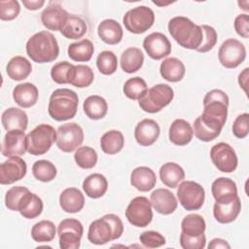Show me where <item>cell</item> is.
Returning <instances> with one entry per match:
<instances>
[{
  "instance_id": "cell-1",
  "label": "cell",
  "mask_w": 249,
  "mask_h": 249,
  "mask_svg": "<svg viewBox=\"0 0 249 249\" xmlns=\"http://www.w3.org/2000/svg\"><path fill=\"white\" fill-rule=\"evenodd\" d=\"M203 106L200 121L212 130L221 133L228 117L229 96L221 89H212L205 94Z\"/></svg>"
},
{
  "instance_id": "cell-2",
  "label": "cell",
  "mask_w": 249,
  "mask_h": 249,
  "mask_svg": "<svg viewBox=\"0 0 249 249\" xmlns=\"http://www.w3.org/2000/svg\"><path fill=\"white\" fill-rule=\"evenodd\" d=\"M168 31L171 37L183 48L196 50L203 39L200 25L196 24L186 17H175L168 21Z\"/></svg>"
},
{
  "instance_id": "cell-3",
  "label": "cell",
  "mask_w": 249,
  "mask_h": 249,
  "mask_svg": "<svg viewBox=\"0 0 249 249\" xmlns=\"http://www.w3.org/2000/svg\"><path fill=\"white\" fill-rule=\"evenodd\" d=\"M26 53L34 62H52L58 56V43L50 31H40L28 39Z\"/></svg>"
},
{
  "instance_id": "cell-4",
  "label": "cell",
  "mask_w": 249,
  "mask_h": 249,
  "mask_svg": "<svg viewBox=\"0 0 249 249\" xmlns=\"http://www.w3.org/2000/svg\"><path fill=\"white\" fill-rule=\"evenodd\" d=\"M124 232V224L116 214H106L90 223L88 231V239L96 245H103L116 240Z\"/></svg>"
},
{
  "instance_id": "cell-5",
  "label": "cell",
  "mask_w": 249,
  "mask_h": 249,
  "mask_svg": "<svg viewBox=\"0 0 249 249\" xmlns=\"http://www.w3.org/2000/svg\"><path fill=\"white\" fill-rule=\"evenodd\" d=\"M78 94L70 89H57L50 96L48 112L52 119L62 122L75 117L78 109Z\"/></svg>"
},
{
  "instance_id": "cell-6",
  "label": "cell",
  "mask_w": 249,
  "mask_h": 249,
  "mask_svg": "<svg viewBox=\"0 0 249 249\" xmlns=\"http://www.w3.org/2000/svg\"><path fill=\"white\" fill-rule=\"evenodd\" d=\"M174 97L172 88L166 84H158L148 89L138 99L140 108L147 113H158L167 106Z\"/></svg>"
},
{
  "instance_id": "cell-7",
  "label": "cell",
  "mask_w": 249,
  "mask_h": 249,
  "mask_svg": "<svg viewBox=\"0 0 249 249\" xmlns=\"http://www.w3.org/2000/svg\"><path fill=\"white\" fill-rule=\"evenodd\" d=\"M56 141L55 129L47 124H41L26 135V150L33 156L46 154Z\"/></svg>"
},
{
  "instance_id": "cell-8",
  "label": "cell",
  "mask_w": 249,
  "mask_h": 249,
  "mask_svg": "<svg viewBox=\"0 0 249 249\" xmlns=\"http://www.w3.org/2000/svg\"><path fill=\"white\" fill-rule=\"evenodd\" d=\"M155 22V14L147 6H137L128 10L124 18V27L131 33L141 34L149 30Z\"/></svg>"
},
{
  "instance_id": "cell-9",
  "label": "cell",
  "mask_w": 249,
  "mask_h": 249,
  "mask_svg": "<svg viewBox=\"0 0 249 249\" xmlns=\"http://www.w3.org/2000/svg\"><path fill=\"white\" fill-rule=\"evenodd\" d=\"M177 197L186 210H198L204 203L205 191L195 181H183L177 189Z\"/></svg>"
},
{
  "instance_id": "cell-10",
  "label": "cell",
  "mask_w": 249,
  "mask_h": 249,
  "mask_svg": "<svg viewBox=\"0 0 249 249\" xmlns=\"http://www.w3.org/2000/svg\"><path fill=\"white\" fill-rule=\"evenodd\" d=\"M84 233L82 223L73 218L62 220L57 226L59 247L61 249H78Z\"/></svg>"
},
{
  "instance_id": "cell-11",
  "label": "cell",
  "mask_w": 249,
  "mask_h": 249,
  "mask_svg": "<svg viewBox=\"0 0 249 249\" xmlns=\"http://www.w3.org/2000/svg\"><path fill=\"white\" fill-rule=\"evenodd\" d=\"M84 141V131L76 123H67L60 125L56 131V146L65 153L77 150Z\"/></svg>"
},
{
  "instance_id": "cell-12",
  "label": "cell",
  "mask_w": 249,
  "mask_h": 249,
  "mask_svg": "<svg viewBox=\"0 0 249 249\" xmlns=\"http://www.w3.org/2000/svg\"><path fill=\"white\" fill-rule=\"evenodd\" d=\"M125 217L134 227H147L153 219L151 201L146 196L134 197L126 207Z\"/></svg>"
},
{
  "instance_id": "cell-13",
  "label": "cell",
  "mask_w": 249,
  "mask_h": 249,
  "mask_svg": "<svg viewBox=\"0 0 249 249\" xmlns=\"http://www.w3.org/2000/svg\"><path fill=\"white\" fill-rule=\"evenodd\" d=\"M218 57L220 63L229 69L236 68L246 58V49L244 45L233 38H229L221 45Z\"/></svg>"
},
{
  "instance_id": "cell-14",
  "label": "cell",
  "mask_w": 249,
  "mask_h": 249,
  "mask_svg": "<svg viewBox=\"0 0 249 249\" xmlns=\"http://www.w3.org/2000/svg\"><path fill=\"white\" fill-rule=\"evenodd\" d=\"M210 158L218 170L231 173L237 167V157L233 148L225 142L215 144L210 150Z\"/></svg>"
},
{
  "instance_id": "cell-15",
  "label": "cell",
  "mask_w": 249,
  "mask_h": 249,
  "mask_svg": "<svg viewBox=\"0 0 249 249\" xmlns=\"http://www.w3.org/2000/svg\"><path fill=\"white\" fill-rule=\"evenodd\" d=\"M241 211V202L237 195L218 200L213 206V215L217 222L229 224L233 222Z\"/></svg>"
},
{
  "instance_id": "cell-16",
  "label": "cell",
  "mask_w": 249,
  "mask_h": 249,
  "mask_svg": "<svg viewBox=\"0 0 249 249\" xmlns=\"http://www.w3.org/2000/svg\"><path fill=\"white\" fill-rule=\"evenodd\" d=\"M27 171L26 162L20 157H10L0 165V183L10 185L22 179Z\"/></svg>"
},
{
  "instance_id": "cell-17",
  "label": "cell",
  "mask_w": 249,
  "mask_h": 249,
  "mask_svg": "<svg viewBox=\"0 0 249 249\" xmlns=\"http://www.w3.org/2000/svg\"><path fill=\"white\" fill-rule=\"evenodd\" d=\"M143 48L148 55L155 60L166 57L171 53L169 40L160 32H153L146 36L143 41Z\"/></svg>"
},
{
  "instance_id": "cell-18",
  "label": "cell",
  "mask_w": 249,
  "mask_h": 249,
  "mask_svg": "<svg viewBox=\"0 0 249 249\" xmlns=\"http://www.w3.org/2000/svg\"><path fill=\"white\" fill-rule=\"evenodd\" d=\"M26 150V135L21 130H10L2 141L1 153L4 157H18L23 155Z\"/></svg>"
},
{
  "instance_id": "cell-19",
  "label": "cell",
  "mask_w": 249,
  "mask_h": 249,
  "mask_svg": "<svg viewBox=\"0 0 249 249\" xmlns=\"http://www.w3.org/2000/svg\"><path fill=\"white\" fill-rule=\"evenodd\" d=\"M150 201L154 209L162 215H169L173 213L178 205L174 194L163 188L153 191L150 196Z\"/></svg>"
},
{
  "instance_id": "cell-20",
  "label": "cell",
  "mask_w": 249,
  "mask_h": 249,
  "mask_svg": "<svg viewBox=\"0 0 249 249\" xmlns=\"http://www.w3.org/2000/svg\"><path fill=\"white\" fill-rule=\"evenodd\" d=\"M160 133V128L156 121L152 119H144L136 124L134 138L139 145L148 147L157 141Z\"/></svg>"
},
{
  "instance_id": "cell-21",
  "label": "cell",
  "mask_w": 249,
  "mask_h": 249,
  "mask_svg": "<svg viewBox=\"0 0 249 249\" xmlns=\"http://www.w3.org/2000/svg\"><path fill=\"white\" fill-rule=\"evenodd\" d=\"M68 15L67 11H65L59 4L53 3L42 12L41 20L47 29L60 31Z\"/></svg>"
},
{
  "instance_id": "cell-22",
  "label": "cell",
  "mask_w": 249,
  "mask_h": 249,
  "mask_svg": "<svg viewBox=\"0 0 249 249\" xmlns=\"http://www.w3.org/2000/svg\"><path fill=\"white\" fill-rule=\"evenodd\" d=\"M194 136V130L189 122L183 119L175 120L169 126L168 137L171 143L177 146L189 144Z\"/></svg>"
},
{
  "instance_id": "cell-23",
  "label": "cell",
  "mask_w": 249,
  "mask_h": 249,
  "mask_svg": "<svg viewBox=\"0 0 249 249\" xmlns=\"http://www.w3.org/2000/svg\"><path fill=\"white\" fill-rule=\"evenodd\" d=\"M3 127L7 130H21L25 131L28 124L27 114L18 108L10 107L6 109L1 117Z\"/></svg>"
},
{
  "instance_id": "cell-24",
  "label": "cell",
  "mask_w": 249,
  "mask_h": 249,
  "mask_svg": "<svg viewBox=\"0 0 249 249\" xmlns=\"http://www.w3.org/2000/svg\"><path fill=\"white\" fill-rule=\"evenodd\" d=\"M156 173L147 166H138L130 174V184L140 192L151 191L156 186Z\"/></svg>"
},
{
  "instance_id": "cell-25",
  "label": "cell",
  "mask_w": 249,
  "mask_h": 249,
  "mask_svg": "<svg viewBox=\"0 0 249 249\" xmlns=\"http://www.w3.org/2000/svg\"><path fill=\"white\" fill-rule=\"evenodd\" d=\"M38 89L31 83L19 84L13 89V98L15 102L22 108L34 106L38 100Z\"/></svg>"
},
{
  "instance_id": "cell-26",
  "label": "cell",
  "mask_w": 249,
  "mask_h": 249,
  "mask_svg": "<svg viewBox=\"0 0 249 249\" xmlns=\"http://www.w3.org/2000/svg\"><path fill=\"white\" fill-rule=\"evenodd\" d=\"M59 205L67 213H77L85 205L84 195L77 188H67L59 196Z\"/></svg>"
},
{
  "instance_id": "cell-27",
  "label": "cell",
  "mask_w": 249,
  "mask_h": 249,
  "mask_svg": "<svg viewBox=\"0 0 249 249\" xmlns=\"http://www.w3.org/2000/svg\"><path fill=\"white\" fill-rule=\"evenodd\" d=\"M97 34L104 43L117 45L123 39V28L117 20L107 18L99 23L97 27Z\"/></svg>"
},
{
  "instance_id": "cell-28",
  "label": "cell",
  "mask_w": 249,
  "mask_h": 249,
  "mask_svg": "<svg viewBox=\"0 0 249 249\" xmlns=\"http://www.w3.org/2000/svg\"><path fill=\"white\" fill-rule=\"evenodd\" d=\"M160 73L167 82L176 83L184 78L186 68L180 59L176 57H167L161 62L160 66Z\"/></svg>"
},
{
  "instance_id": "cell-29",
  "label": "cell",
  "mask_w": 249,
  "mask_h": 249,
  "mask_svg": "<svg viewBox=\"0 0 249 249\" xmlns=\"http://www.w3.org/2000/svg\"><path fill=\"white\" fill-rule=\"evenodd\" d=\"M160 178L166 187L174 189L185 179V171L178 163L169 161L160 166Z\"/></svg>"
},
{
  "instance_id": "cell-30",
  "label": "cell",
  "mask_w": 249,
  "mask_h": 249,
  "mask_svg": "<svg viewBox=\"0 0 249 249\" xmlns=\"http://www.w3.org/2000/svg\"><path fill=\"white\" fill-rule=\"evenodd\" d=\"M108 189V181L100 173L89 175L83 182V190L90 198H99L105 195Z\"/></svg>"
},
{
  "instance_id": "cell-31",
  "label": "cell",
  "mask_w": 249,
  "mask_h": 249,
  "mask_svg": "<svg viewBox=\"0 0 249 249\" xmlns=\"http://www.w3.org/2000/svg\"><path fill=\"white\" fill-rule=\"evenodd\" d=\"M9 78L14 81H22L32 72V65L27 58L21 55L14 56L10 59L6 67Z\"/></svg>"
},
{
  "instance_id": "cell-32",
  "label": "cell",
  "mask_w": 249,
  "mask_h": 249,
  "mask_svg": "<svg viewBox=\"0 0 249 249\" xmlns=\"http://www.w3.org/2000/svg\"><path fill=\"white\" fill-rule=\"evenodd\" d=\"M93 79L92 69L84 64L73 65L68 73V84L76 88H87L91 85Z\"/></svg>"
},
{
  "instance_id": "cell-33",
  "label": "cell",
  "mask_w": 249,
  "mask_h": 249,
  "mask_svg": "<svg viewBox=\"0 0 249 249\" xmlns=\"http://www.w3.org/2000/svg\"><path fill=\"white\" fill-rule=\"evenodd\" d=\"M144 62V54L142 51L135 47L124 50L121 55V67L128 74L138 71Z\"/></svg>"
},
{
  "instance_id": "cell-34",
  "label": "cell",
  "mask_w": 249,
  "mask_h": 249,
  "mask_svg": "<svg viewBox=\"0 0 249 249\" xmlns=\"http://www.w3.org/2000/svg\"><path fill=\"white\" fill-rule=\"evenodd\" d=\"M83 109L90 120H100L106 116L108 104L105 98L100 95H89L84 101Z\"/></svg>"
},
{
  "instance_id": "cell-35",
  "label": "cell",
  "mask_w": 249,
  "mask_h": 249,
  "mask_svg": "<svg viewBox=\"0 0 249 249\" xmlns=\"http://www.w3.org/2000/svg\"><path fill=\"white\" fill-rule=\"evenodd\" d=\"M87 32L86 21L74 15H68L60 29V33L67 39H80Z\"/></svg>"
},
{
  "instance_id": "cell-36",
  "label": "cell",
  "mask_w": 249,
  "mask_h": 249,
  "mask_svg": "<svg viewBox=\"0 0 249 249\" xmlns=\"http://www.w3.org/2000/svg\"><path fill=\"white\" fill-rule=\"evenodd\" d=\"M43 207L44 205L42 199L36 194L29 191L20 202L18 212L23 218L34 219L42 213Z\"/></svg>"
},
{
  "instance_id": "cell-37",
  "label": "cell",
  "mask_w": 249,
  "mask_h": 249,
  "mask_svg": "<svg viewBox=\"0 0 249 249\" xmlns=\"http://www.w3.org/2000/svg\"><path fill=\"white\" fill-rule=\"evenodd\" d=\"M124 145V138L120 130L111 129L106 131L100 139L101 150L107 155H115L122 151Z\"/></svg>"
},
{
  "instance_id": "cell-38",
  "label": "cell",
  "mask_w": 249,
  "mask_h": 249,
  "mask_svg": "<svg viewBox=\"0 0 249 249\" xmlns=\"http://www.w3.org/2000/svg\"><path fill=\"white\" fill-rule=\"evenodd\" d=\"M94 52V47L91 41L89 39H83L81 41L72 43L68 46V56L78 62H85L90 60Z\"/></svg>"
},
{
  "instance_id": "cell-39",
  "label": "cell",
  "mask_w": 249,
  "mask_h": 249,
  "mask_svg": "<svg viewBox=\"0 0 249 249\" xmlns=\"http://www.w3.org/2000/svg\"><path fill=\"white\" fill-rule=\"evenodd\" d=\"M211 192L216 201L237 195V187L233 180L227 177L217 178L211 185Z\"/></svg>"
},
{
  "instance_id": "cell-40",
  "label": "cell",
  "mask_w": 249,
  "mask_h": 249,
  "mask_svg": "<svg viewBox=\"0 0 249 249\" xmlns=\"http://www.w3.org/2000/svg\"><path fill=\"white\" fill-rule=\"evenodd\" d=\"M182 232L190 236H198L204 233L206 224L203 217L199 214H189L181 222Z\"/></svg>"
},
{
  "instance_id": "cell-41",
  "label": "cell",
  "mask_w": 249,
  "mask_h": 249,
  "mask_svg": "<svg viewBox=\"0 0 249 249\" xmlns=\"http://www.w3.org/2000/svg\"><path fill=\"white\" fill-rule=\"evenodd\" d=\"M56 233L54 224L49 220H42L36 223L31 229V237L36 242H50Z\"/></svg>"
},
{
  "instance_id": "cell-42",
  "label": "cell",
  "mask_w": 249,
  "mask_h": 249,
  "mask_svg": "<svg viewBox=\"0 0 249 249\" xmlns=\"http://www.w3.org/2000/svg\"><path fill=\"white\" fill-rule=\"evenodd\" d=\"M32 173L33 176L41 182H51L55 178L57 170L52 161L39 160L33 163Z\"/></svg>"
},
{
  "instance_id": "cell-43",
  "label": "cell",
  "mask_w": 249,
  "mask_h": 249,
  "mask_svg": "<svg viewBox=\"0 0 249 249\" xmlns=\"http://www.w3.org/2000/svg\"><path fill=\"white\" fill-rule=\"evenodd\" d=\"M74 160L79 167L90 169L97 162V153L93 148L89 146L79 147L74 154Z\"/></svg>"
},
{
  "instance_id": "cell-44",
  "label": "cell",
  "mask_w": 249,
  "mask_h": 249,
  "mask_svg": "<svg viewBox=\"0 0 249 249\" xmlns=\"http://www.w3.org/2000/svg\"><path fill=\"white\" fill-rule=\"evenodd\" d=\"M96 66L103 75H112L118 68L117 55L111 51L101 52L96 58Z\"/></svg>"
},
{
  "instance_id": "cell-45",
  "label": "cell",
  "mask_w": 249,
  "mask_h": 249,
  "mask_svg": "<svg viewBox=\"0 0 249 249\" xmlns=\"http://www.w3.org/2000/svg\"><path fill=\"white\" fill-rule=\"evenodd\" d=\"M147 89L145 80L140 77H133L126 80L123 88L125 96L131 100H138Z\"/></svg>"
},
{
  "instance_id": "cell-46",
  "label": "cell",
  "mask_w": 249,
  "mask_h": 249,
  "mask_svg": "<svg viewBox=\"0 0 249 249\" xmlns=\"http://www.w3.org/2000/svg\"><path fill=\"white\" fill-rule=\"evenodd\" d=\"M28 192L29 190L22 186H16L9 189L5 196L6 207L12 211H18L19 204Z\"/></svg>"
},
{
  "instance_id": "cell-47",
  "label": "cell",
  "mask_w": 249,
  "mask_h": 249,
  "mask_svg": "<svg viewBox=\"0 0 249 249\" xmlns=\"http://www.w3.org/2000/svg\"><path fill=\"white\" fill-rule=\"evenodd\" d=\"M203 33V39L200 46L196 50L198 53H207L214 48L217 43V32L216 30L207 24L200 25Z\"/></svg>"
},
{
  "instance_id": "cell-48",
  "label": "cell",
  "mask_w": 249,
  "mask_h": 249,
  "mask_svg": "<svg viewBox=\"0 0 249 249\" xmlns=\"http://www.w3.org/2000/svg\"><path fill=\"white\" fill-rule=\"evenodd\" d=\"M72 66V63L65 60L55 63L51 70V77L53 81L59 85L68 84V73Z\"/></svg>"
},
{
  "instance_id": "cell-49",
  "label": "cell",
  "mask_w": 249,
  "mask_h": 249,
  "mask_svg": "<svg viewBox=\"0 0 249 249\" xmlns=\"http://www.w3.org/2000/svg\"><path fill=\"white\" fill-rule=\"evenodd\" d=\"M193 130L194 133L196 135V137L197 139H199L202 142H209L214 140L215 138H217L220 133L217 131L212 130L211 128H209L208 126H206L199 119V117H197L195 122H194V126H193Z\"/></svg>"
},
{
  "instance_id": "cell-50",
  "label": "cell",
  "mask_w": 249,
  "mask_h": 249,
  "mask_svg": "<svg viewBox=\"0 0 249 249\" xmlns=\"http://www.w3.org/2000/svg\"><path fill=\"white\" fill-rule=\"evenodd\" d=\"M20 12L19 3L16 0L0 1V18L2 20H12L16 18Z\"/></svg>"
},
{
  "instance_id": "cell-51",
  "label": "cell",
  "mask_w": 249,
  "mask_h": 249,
  "mask_svg": "<svg viewBox=\"0 0 249 249\" xmlns=\"http://www.w3.org/2000/svg\"><path fill=\"white\" fill-rule=\"evenodd\" d=\"M139 240L146 248H158L165 244V238L155 231H146L139 236Z\"/></svg>"
},
{
  "instance_id": "cell-52",
  "label": "cell",
  "mask_w": 249,
  "mask_h": 249,
  "mask_svg": "<svg viewBox=\"0 0 249 249\" xmlns=\"http://www.w3.org/2000/svg\"><path fill=\"white\" fill-rule=\"evenodd\" d=\"M249 132V114L238 115L232 124V133L237 138H245Z\"/></svg>"
},
{
  "instance_id": "cell-53",
  "label": "cell",
  "mask_w": 249,
  "mask_h": 249,
  "mask_svg": "<svg viewBox=\"0 0 249 249\" xmlns=\"http://www.w3.org/2000/svg\"><path fill=\"white\" fill-rule=\"evenodd\" d=\"M206 243L204 233L198 236H190L182 232L180 234V245L184 249H203Z\"/></svg>"
},
{
  "instance_id": "cell-54",
  "label": "cell",
  "mask_w": 249,
  "mask_h": 249,
  "mask_svg": "<svg viewBox=\"0 0 249 249\" xmlns=\"http://www.w3.org/2000/svg\"><path fill=\"white\" fill-rule=\"evenodd\" d=\"M234 29L236 33L244 39L249 37V16L247 14H240L234 18Z\"/></svg>"
},
{
  "instance_id": "cell-55",
  "label": "cell",
  "mask_w": 249,
  "mask_h": 249,
  "mask_svg": "<svg viewBox=\"0 0 249 249\" xmlns=\"http://www.w3.org/2000/svg\"><path fill=\"white\" fill-rule=\"evenodd\" d=\"M22 4L27 10L36 11V10H38V9H40L44 6L45 1L44 0H34V1H32V0H29V1L28 0H23Z\"/></svg>"
},
{
  "instance_id": "cell-56",
  "label": "cell",
  "mask_w": 249,
  "mask_h": 249,
  "mask_svg": "<svg viewBox=\"0 0 249 249\" xmlns=\"http://www.w3.org/2000/svg\"><path fill=\"white\" fill-rule=\"evenodd\" d=\"M208 248L209 249H217V248H231V245L222 238H213L209 244H208Z\"/></svg>"
},
{
  "instance_id": "cell-57",
  "label": "cell",
  "mask_w": 249,
  "mask_h": 249,
  "mask_svg": "<svg viewBox=\"0 0 249 249\" xmlns=\"http://www.w3.org/2000/svg\"><path fill=\"white\" fill-rule=\"evenodd\" d=\"M248 68H245L241 73L238 75V84L239 87L247 93V82H248Z\"/></svg>"
}]
</instances>
